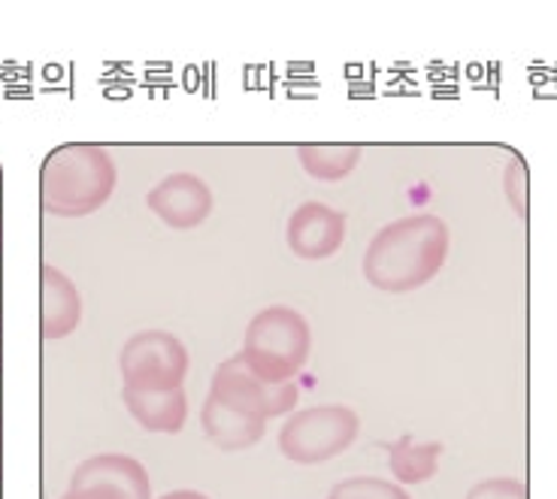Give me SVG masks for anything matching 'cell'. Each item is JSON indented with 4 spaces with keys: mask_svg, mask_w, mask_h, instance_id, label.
Segmentation results:
<instances>
[{
    "mask_svg": "<svg viewBox=\"0 0 557 499\" xmlns=\"http://www.w3.org/2000/svg\"><path fill=\"white\" fill-rule=\"evenodd\" d=\"M324 499H412L404 485L376 478V475H351L336 482Z\"/></svg>",
    "mask_w": 557,
    "mask_h": 499,
    "instance_id": "cell-15",
    "label": "cell"
},
{
    "mask_svg": "<svg viewBox=\"0 0 557 499\" xmlns=\"http://www.w3.org/2000/svg\"><path fill=\"white\" fill-rule=\"evenodd\" d=\"M358 142H307L297 146V161L315 182H343L361 164Z\"/></svg>",
    "mask_w": 557,
    "mask_h": 499,
    "instance_id": "cell-14",
    "label": "cell"
},
{
    "mask_svg": "<svg viewBox=\"0 0 557 499\" xmlns=\"http://www.w3.org/2000/svg\"><path fill=\"white\" fill-rule=\"evenodd\" d=\"M122 378L131 390H176L191 366L188 348L176 333L139 330L122 348Z\"/></svg>",
    "mask_w": 557,
    "mask_h": 499,
    "instance_id": "cell-5",
    "label": "cell"
},
{
    "mask_svg": "<svg viewBox=\"0 0 557 499\" xmlns=\"http://www.w3.org/2000/svg\"><path fill=\"white\" fill-rule=\"evenodd\" d=\"M0 427H3V421H0ZM0 436H3V431H0ZM0 448H3V442H0ZM0 472H3V454H0Z\"/></svg>",
    "mask_w": 557,
    "mask_h": 499,
    "instance_id": "cell-20",
    "label": "cell"
},
{
    "mask_svg": "<svg viewBox=\"0 0 557 499\" xmlns=\"http://www.w3.org/2000/svg\"><path fill=\"white\" fill-rule=\"evenodd\" d=\"M209 394L219 402H224V406H231L237 412H246V415L261 417V421L288 415L297 406V400H300V390H297L294 382L270 385V382L251 373L243 351L219 363V370L212 373Z\"/></svg>",
    "mask_w": 557,
    "mask_h": 499,
    "instance_id": "cell-6",
    "label": "cell"
},
{
    "mask_svg": "<svg viewBox=\"0 0 557 499\" xmlns=\"http://www.w3.org/2000/svg\"><path fill=\"white\" fill-rule=\"evenodd\" d=\"M267 421L255 415H246V412H237L231 406L219 402L212 394H209L203 406H200V427H203V436L209 442L215 445L219 451H246L255 442L264 439Z\"/></svg>",
    "mask_w": 557,
    "mask_h": 499,
    "instance_id": "cell-11",
    "label": "cell"
},
{
    "mask_svg": "<svg viewBox=\"0 0 557 499\" xmlns=\"http://www.w3.org/2000/svg\"><path fill=\"white\" fill-rule=\"evenodd\" d=\"M467 499H530V494L518 478H485L467 490Z\"/></svg>",
    "mask_w": 557,
    "mask_h": 499,
    "instance_id": "cell-16",
    "label": "cell"
},
{
    "mask_svg": "<svg viewBox=\"0 0 557 499\" xmlns=\"http://www.w3.org/2000/svg\"><path fill=\"white\" fill-rule=\"evenodd\" d=\"M388 451V470L397 485H424L440 470L443 442H416V436H400L385 445Z\"/></svg>",
    "mask_w": 557,
    "mask_h": 499,
    "instance_id": "cell-13",
    "label": "cell"
},
{
    "mask_svg": "<svg viewBox=\"0 0 557 499\" xmlns=\"http://www.w3.org/2000/svg\"><path fill=\"white\" fill-rule=\"evenodd\" d=\"M361 433V417L348 406H309L278 431V451L292 463L315 466L339 458Z\"/></svg>",
    "mask_w": 557,
    "mask_h": 499,
    "instance_id": "cell-4",
    "label": "cell"
},
{
    "mask_svg": "<svg viewBox=\"0 0 557 499\" xmlns=\"http://www.w3.org/2000/svg\"><path fill=\"white\" fill-rule=\"evenodd\" d=\"M83 321V297L67 273L58 266H40V333L42 339H64Z\"/></svg>",
    "mask_w": 557,
    "mask_h": 499,
    "instance_id": "cell-10",
    "label": "cell"
},
{
    "mask_svg": "<svg viewBox=\"0 0 557 499\" xmlns=\"http://www.w3.org/2000/svg\"><path fill=\"white\" fill-rule=\"evenodd\" d=\"M146 207L173 230H195L212 215V191L195 173H170L146 195Z\"/></svg>",
    "mask_w": 557,
    "mask_h": 499,
    "instance_id": "cell-7",
    "label": "cell"
},
{
    "mask_svg": "<svg viewBox=\"0 0 557 499\" xmlns=\"http://www.w3.org/2000/svg\"><path fill=\"white\" fill-rule=\"evenodd\" d=\"M119 182L112 154L95 142H67L46 154L40 203L55 219H85L103 209Z\"/></svg>",
    "mask_w": 557,
    "mask_h": 499,
    "instance_id": "cell-2",
    "label": "cell"
},
{
    "mask_svg": "<svg viewBox=\"0 0 557 499\" xmlns=\"http://www.w3.org/2000/svg\"><path fill=\"white\" fill-rule=\"evenodd\" d=\"M122 400L131 417L143 431L176 436L188 421V397L185 388L176 390H122Z\"/></svg>",
    "mask_w": 557,
    "mask_h": 499,
    "instance_id": "cell-12",
    "label": "cell"
},
{
    "mask_svg": "<svg viewBox=\"0 0 557 499\" xmlns=\"http://www.w3.org/2000/svg\"><path fill=\"white\" fill-rule=\"evenodd\" d=\"M0 246H3V230H0Z\"/></svg>",
    "mask_w": 557,
    "mask_h": 499,
    "instance_id": "cell-22",
    "label": "cell"
},
{
    "mask_svg": "<svg viewBox=\"0 0 557 499\" xmlns=\"http://www.w3.org/2000/svg\"><path fill=\"white\" fill-rule=\"evenodd\" d=\"M312 351V327L292 305H267L246 327L243 358L258 378L270 385L294 382Z\"/></svg>",
    "mask_w": 557,
    "mask_h": 499,
    "instance_id": "cell-3",
    "label": "cell"
},
{
    "mask_svg": "<svg viewBox=\"0 0 557 499\" xmlns=\"http://www.w3.org/2000/svg\"><path fill=\"white\" fill-rule=\"evenodd\" d=\"M161 499H212V497L200 494V490H173V494H164Z\"/></svg>",
    "mask_w": 557,
    "mask_h": 499,
    "instance_id": "cell-18",
    "label": "cell"
},
{
    "mask_svg": "<svg viewBox=\"0 0 557 499\" xmlns=\"http://www.w3.org/2000/svg\"><path fill=\"white\" fill-rule=\"evenodd\" d=\"M70 490H95L110 499H152L149 472L127 454H98L76 466Z\"/></svg>",
    "mask_w": 557,
    "mask_h": 499,
    "instance_id": "cell-9",
    "label": "cell"
},
{
    "mask_svg": "<svg viewBox=\"0 0 557 499\" xmlns=\"http://www.w3.org/2000/svg\"><path fill=\"white\" fill-rule=\"evenodd\" d=\"M506 195L512 200L518 215L524 219L528 215V166H524V158L512 161L506 170Z\"/></svg>",
    "mask_w": 557,
    "mask_h": 499,
    "instance_id": "cell-17",
    "label": "cell"
},
{
    "mask_svg": "<svg viewBox=\"0 0 557 499\" xmlns=\"http://www.w3.org/2000/svg\"><path fill=\"white\" fill-rule=\"evenodd\" d=\"M0 327H3V319H0ZM0 370H3V346H0Z\"/></svg>",
    "mask_w": 557,
    "mask_h": 499,
    "instance_id": "cell-21",
    "label": "cell"
},
{
    "mask_svg": "<svg viewBox=\"0 0 557 499\" xmlns=\"http://www.w3.org/2000/svg\"><path fill=\"white\" fill-rule=\"evenodd\" d=\"M448 224L440 215H406L385 224L363 251V278L385 294H409L436 278L448 258Z\"/></svg>",
    "mask_w": 557,
    "mask_h": 499,
    "instance_id": "cell-1",
    "label": "cell"
},
{
    "mask_svg": "<svg viewBox=\"0 0 557 499\" xmlns=\"http://www.w3.org/2000/svg\"><path fill=\"white\" fill-rule=\"evenodd\" d=\"M61 499H110L103 494H95V490H67Z\"/></svg>",
    "mask_w": 557,
    "mask_h": 499,
    "instance_id": "cell-19",
    "label": "cell"
},
{
    "mask_svg": "<svg viewBox=\"0 0 557 499\" xmlns=\"http://www.w3.org/2000/svg\"><path fill=\"white\" fill-rule=\"evenodd\" d=\"M285 239L300 261H324L336 254L346 239V215L321 200H307L292 212Z\"/></svg>",
    "mask_w": 557,
    "mask_h": 499,
    "instance_id": "cell-8",
    "label": "cell"
}]
</instances>
